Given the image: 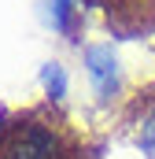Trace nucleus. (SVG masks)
<instances>
[{
    "mask_svg": "<svg viewBox=\"0 0 155 159\" xmlns=\"http://www.w3.org/2000/svg\"><path fill=\"white\" fill-rule=\"evenodd\" d=\"M100 148L52 100L0 111V159H96Z\"/></svg>",
    "mask_w": 155,
    "mask_h": 159,
    "instance_id": "obj_1",
    "label": "nucleus"
},
{
    "mask_svg": "<svg viewBox=\"0 0 155 159\" xmlns=\"http://www.w3.org/2000/svg\"><path fill=\"white\" fill-rule=\"evenodd\" d=\"M92 7L104 26L118 37H152L155 34V0H81Z\"/></svg>",
    "mask_w": 155,
    "mask_h": 159,
    "instance_id": "obj_2",
    "label": "nucleus"
},
{
    "mask_svg": "<svg viewBox=\"0 0 155 159\" xmlns=\"http://www.w3.org/2000/svg\"><path fill=\"white\" fill-rule=\"evenodd\" d=\"M118 126L140 148V156L155 159V81H148L144 89H137L126 100V107L118 115Z\"/></svg>",
    "mask_w": 155,
    "mask_h": 159,
    "instance_id": "obj_3",
    "label": "nucleus"
},
{
    "mask_svg": "<svg viewBox=\"0 0 155 159\" xmlns=\"http://www.w3.org/2000/svg\"><path fill=\"white\" fill-rule=\"evenodd\" d=\"M85 63H89V81H92L100 104H111L118 96V59L111 52V44H89Z\"/></svg>",
    "mask_w": 155,
    "mask_h": 159,
    "instance_id": "obj_4",
    "label": "nucleus"
},
{
    "mask_svg": "<svg viewBox=\"0 0 155 159\" xmlns=\"http://www.w3.org/2000/svg\"><path fill=\"white\" fill-rule=\"evenodd\" d=\"M44 85H48V100H59V96H63V89H67V85H63V70H59L55 63H48V67H44Z\"/></svg>",
    "mask_w": 155,
    "mask_h": 159,
    "instance_id": "obj_5",
    "label": "nucleus"
}]
</instances>
